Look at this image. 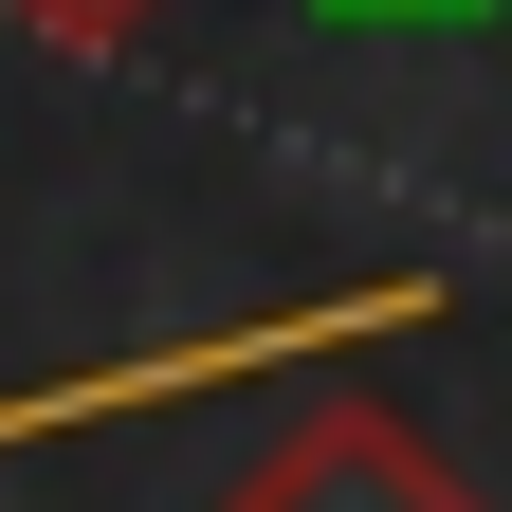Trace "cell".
I'll list each match as a JSON object with an SVG mask.
<instances>
[{"label":"cell","mask_w":512,"mask_h":512,"mask_svg":"<svg viewBox=\"0 0 512 512\" xmlns=\"http://www.w3.org/2000/svg\"><path fill=\"white\" fill-rule=\"evenodd\" d=\"M220 512H476V476L439 458L403 403H293V421L220 476Z\"/></svg>","instance_id":"cell-1"},{"label":"cell","mask_w":512,"mask_h":512,"mask_svg":"<svg viewBox=\"0 0 512 512\" xmlns=\"http://www.w3.org/2000/svg\"><path fill=\"white\" fill-rule=\"evenodd\" d=\"M0 19H19V37H55V55H128L165 0H0Z\"/></svg>","instance_id":"cell-2"},{"label":"cell","mask_w":512,"mask_h":512,"mask_svg":"<svg viewBox=\"0 0 512 512\" xmlns=\"http://www.w3.org/2000/svg\"><path fill=\"white\" fill-rule=\"evenodd\" d=\"M330 19H494V0H330Z\"/></svg>","instance_id":"cell-3"}]
</instances>
